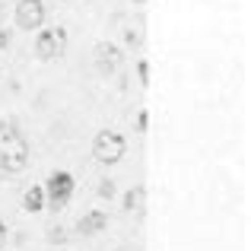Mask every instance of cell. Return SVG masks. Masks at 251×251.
Segmentation results:
<instances>
[{
    "label": "cell",
    "mask_w": 251,
    "mask_h": 251,
    "mask_svg": "<svg viewBox=\"0 0 251 251\" xmlns=\"http://www.w3.org/2000/svg\"><path fill=\"white\" fill-rule=\"evenodd\" d=\"M29 140L13 121H0V169L6 172H23L29 166Z\"/></svg>",
    "instance_id": "cell-1"
},
{
    "label": "cell",
    "mask_w": 251,
    "mask_h": 251,
    "mask_svg": "<svg viewBox=\"0 0 251 251\" xmlns=\"http://www.w3.org/2000/svg\"><path fill=\"white\" fill-rule=\"evenodd\" d=\"M127 153V140H124L118 130H99L96 140H92V156L102 166H115L121 162V156Z\"/></svg>",
    "instance_id": "cell-2"
},
{
    "label": "cell",
    "mask_w": 251,
    "mask_h": 251,
    "mask_svg": "<svg viewBox=\"0 0 251 251\" xmlns=\"http://www.w3.org/2000/svg\"><path fill=\"white\" fill-rule=\"evenodd\" d=\"M64 54H67V29L51 25V29L38 32V38H35V57L38 61H57Z\"/></svg>",
    "instance_id": "cell-3"
},
{
    "label": "cell",
    "mask_w": 251,
    "mask_h": 251,
    "mask_svg": "<svg viewBox=\"0 0 251 251\" xmlns=\"http://www.w3.org/2000/svg\"><path fill=\"white\" fill-rule=\"evenodd\" d=\"M70 194H74V175H70V172H54V175L45 181V201H48V207L54 210V213L67 207Z\"/></svg>",
    "instance_id": "cell-4"
},
{
    "label": "cell",
    "mask_w": 251,
    "mask_h": 251,
    "mask_svg": "<svg viewBox=\"0 0 251 251\" xmlns=\"http://www.w3.org/2000/svg\"><path fill=\"white\" fill-rule=\"evenodd\" d=\"M45 23V3L42 0H19L16 3V25L25 32L32 29H42Z\"/></svg>",
    "instance_id": "cell-5"
},
{
    "label": "cell",
    "mask_w": 251,
    "mask_h": 251,
    "mask_svg": "<svg viewBox=\"0 0 251 251\" xmlns=\"http://www.w3.org/2000/svg\"><path fill=\"white\" fill-rule=\"evenodd\" d=\"M92 61H96L99 76H105V80H108V76L118 70V64H121V54H118V48H115L111 42H99V45H96V54H92Z\"/></svg>",
    "instance_id": "cell-6"
},
{
    "label": "cell",
    "mask_w": 251,
    "mask_h": 251,
    "mask_svg": "<svg viewBox=\"0 0 251 251\" xmlns=\"http://www.w3.org/2000/svg\"><path fill=\"white\" fill-rule=\"evenodd\" d=\"M108 226V216L105 213H99V210H92V213H86L80 223H76V229H80L83 235H96V232H102V229Z\"/></svg>",
    "instance_id": "cell-7"
},
{
    "label": "cell",
    "mask_w": 251,
    "mask_h": 251,
    "mask_svg": "<svg viewBox=\"0 0 251 251\" xmlns=\"http://www.w3.org/2000/svg\"><path fill=\"white\" fill-rule=\"evenodd\" d=\"M23 210H25V213H38V210H45V188H42V184H32V188L23 194Z\"/></svg>",
    "instance_id": "cell-8"
},
{
    "label": "cell",
    "mask_w": 251,
    "mask_h": 251,
    "mask_svg": "<svg viewBox=\"0 0 251 251\" xmlns=\"http://www.w3.org/2000/svg\"><path fill=\"white\" fill-rule=\"evenodd\" d=\"M143 197H147V191H143L140 184H137V188H130L127 194H124V210H127V213L140 210V207H143Z\"/></svg>",
    "instance_id": "cell-9"
},
{
    "label": "cell",
    "mask_w": 251,
    "mask_h": 251,
    "mask_svg": "<svg viewBox=\"0 0 251 251\" xmlns=\"http://www.w3.org/2000/svg\"><path fill=\"white\" fill-rule=\"evenodd\" d=\"M99 197H108V201H111V197H115V181H108V178H105V181L99 184Z\"/></svg>",
    "instance_id": "cell-10"
},
{
    "label": "cell",
    "mask_w": 251,
    "mask_h": 251,
    "mask_svg": "<svg viewBox=\"0 0 251 251\" xmlns=\"http://www.w3.org/2000/svg\"><path fill=\"white\" fill-rule=\"evenodd\" d=\"M137 74H140V83L147 86V83H150V64H147V61H140V64H137Z\"/></svg>",
    "instance_id": "cell-11"
},
{
    "label": "cell",
    "mask_w": 251,
    "mask_h": 251,
    "mask_svg": "<svg viewBox=\"0 0 251 251\" xmlns=\"http://www.w3.org/2000/svg\"><path fill=\"white\" fill-rule=\"evenodd\" d=\"M147 124H150V115H147V111H140V115H137V127L147 130Z\"/></svg>",
    "instance_id": "cell-12"
},
{
    "label": "cell",
    "mask_w": 251,
    "mask_h": 251,
    "mask_svg": "<svg viewBox=\"0 0 251 251\" xmlns=\"http://www.w3.org/2000/svg\"><path fill=\"white\" fill-rule=\"evenodd\" d=\"M3 242H6V226H3V220H0V248H3Z\"/></svg>",
    "instance_id": "cell-13"
},
{
    "label": "cell",
    "mask_w": 251,
    "mask_h": 251,
    "mask_svg": "<svg viewBox=\"0 0 251 251\" xmlns=\"http://www.w3.org/2000/svg\"><path fill=\"white\" fill-rule=\"evenodd\" d=\"M137 3H143V0H137Z\"/></svg>",
    "instance_id": "cell-14"
}]
</instances>
